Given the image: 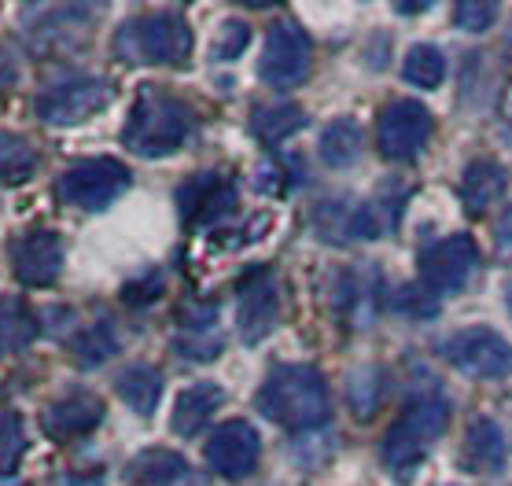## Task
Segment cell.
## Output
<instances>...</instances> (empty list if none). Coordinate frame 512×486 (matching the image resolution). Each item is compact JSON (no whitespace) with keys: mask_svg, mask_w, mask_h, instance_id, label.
I'll list each match as a JSON object with an SVG mask.
<instances>
[{"mask_svg":"<svg viewBox=\"0 0 512 486\" xmlns=\"http://www.w3.org/2000/svg\"><path fill=\"white\" fill-rule=\"evenodd\" d=\"M431 111L417 100H395L380 111V122H376V148L380 155L391 162H409L417 159L424 144L431 140Z\"/></svg>","mask_w":512,"mask_h":486,"instance_id":"7","label":"cell"},{"mask_svg":"<svg viewBox=\"0 0 512 486\" xmlns=\"http://www.w3.org/2000/svg\"><path fill=\"white\" fill-rule=\"evenodd\" d=\"M111 85L100 78H67L48 85L45 93L37 96V115L45 118L48 126H78L85 118L100 115L111 104Z\"/></svg>","mask_w":512,"mask_h":486,"instance_id":"9","label":"cell"},{"mask_svg":"<svg viewBox=\"0 0 512 486\" xmlns=\"http://www.w3.org/2000/svg\"><path fill=\"white\" fill-rule=\"evenodd\" d=\"M505 188H509V170L501 166V162H490V159H479L472 162L461 177V199H465V210L472 218L479 214H487L501 196H505Z\"/></svg>","mask_w":512,"mask_h":486,"instance_id":"17","label":"cell"},{"mask_svg":"<svg viewBox=\"0 0 512 486\" xmlns=\"http://www.w3.org/2000/svg\"><path fill=\"white\" fill-rule=\"evenodd\" d=\"M26 450L23 420L15 417L12 409H0V475H12L19 457Z\"/></svg>","mask_w":512,"mask_h":486,"instance_id":"28","label":"cell"},{"mask_svg":"<svg viewBox=\"0 0 512 486\" xmlns=\"http://www.w3.org/2000/svg\"><path fill=\"white\" fill-rule=\"evenodd\" d=\"M498 19V4H483V0H461L454 8V23L461 26V30H476V34H483V30H490V23Z\"/></svg>","mask_w":512,"mask_h":486,"instance_id":"30","label":"cell"},{"mask_svg":"<svg viewBox=\"0 0 512 486\" xmlns=\"http://www.w3.org/2000/svg\"><path fill=\"white\" fill-rule=\"evenodd\" d=\"M258 453H262V439L258 431L247 424V420H225L210 431L207 446H203V457H207V468L218 472L222 479H247L255 472Z\"/></svg>","mask_w":512,"mask_h":486,"instance_id":"11","label":"cell"},{"mask_svg":"<svg viewBox=\"0 0 512 486\" xmlns=\"http://www.w3.org/2000/svg\"><path fill=\"white\" fill-rule=\"evenodd\" d=\"M37 174V151L19 133L0 129V185H26Z\"/></svg>","mask_w":512,"mask_h":486,"instance_id":"22","label":"cell"},{"mask_svg":"<svg viewBox=\"0 0 512 486\" xmlns=\"http://www.w3.org/2000/svg\"><path fill=\"white\" fill-rule=\"evenodd\" d=\"M479 262V247L468 232L446 236V240L431 243L420 251V280L431 295H446V291H461L465 280Z\"/></svg>","mask_w":512,"mask_h":486,"instance_id":"10","label":"cell"},{"mask_svg":"<svg viewBox=\"0 0 512 486\" xmlns=\"http://www.w3.org/2000/svg\"><path fill=\"white\" fill-rule=\"evenodd\" d=\"M115 391L133 413L152 417L159 398H163V376H159V369H152V365H126V369L118 372Z\"/></svg>","mask_w":512,"mask_h":486,"instance_id":"19","label":"cell"},{"mask_svg":"<svg viewBox=\"0 0 512 486\" xmlns=\"http://www.w3.org/2000/svg\"><path fill=\"white\" fill-rule=\"evenodd\" d=\"M505 306H509V313H512V284L505 288Z\"/></svg>","mask_w":512,"mask_h":486,"instance_id":"35","label":"cell"},{"mask_svg":"<svg viewBox=\"0 0 512 486\" xmlns=\"http://www.w3.org/2000/svg\"><path fill=\"white\" fill-rule=\"evenodd\" d=\"M174 486H207V483H203V479H199V475H192V472H188L185 479H177Z\"/></svg>","mask_w":512,"mask_h":486,"instance_id":"34","label":"cell"},{"mask_svg":"<svg viewBox=\"0 0 512 486\" xmlns=\"http://www.w3.org/2000/svg\"><path fill=\"white\" fill-rule=\"evenodd\" d=\"M247 41H251V30H247L244 19H225L222 30H218V37H214V45H210V52H214V59H236L240 52L247 48Z\"/></svg>","mask_w":512,"mask_h":486,"instance_id":"29","label":"cell"},{"mask_svg":"<svg viewBox=\"0 0 512 486\" xmlns=\"http://www.w3.org/2000/svg\"><path fill=\"white\" fill-rule=\"evenodd\" d=\"M391 306L402 313H413V317H431L435 313V295L428 288H420V284H406V288H398Z\"/></svg>","mask_w":512,"mask_h":486,"instance_id":"31","label":"cell"},{"mask_svg":"<svg viewBox=\"0 0 512 486\" xmlns=\"http://www.w3.org/2000/svg\"><path fill=\"white\" fill-rule=\"evenodd\" d=\"M129 188V170L118 159H85L74 162L67 174L56 181V196L70 207L104 210Z\"/></svg>","mask_w":512,"mask_h":486,"instance_id":"5","label":"cell"},{"mask_svg":"<svg viewBox=\"0 0 512 486\" xmlns=\"http://www.w3.org/2000/svg\"><path fill=\"white\" fill-rule=\"evenodd\" d=\"M177 350L188 354V358H196V361H210V358H218V354H222V339L218 336L207 339V332H185V336L177 339Z\"/></svg>","mask_w":512,"mask_h":486,"instance_id":"32","label":"cell"},{"mask_svg":"<svg viewBox=\"0 0 512 486\" xmlns=\"http://www.w3.org/2000/svg\"><path fill=\"white\" fill-rule=\"evenodd\" d=\"M258 413L280 428L306 431L328 420V387L314 365H277L255 394Z\"/></svg>","mask_w":512,"mask_h":486,"instance_id":"1","label":"cell"},{"mask_svg":"<svg viewBox=\"0 0 512 486\" xmlns=\"http://www.w3.org/2000/svg\"><path fill=\"white\" fill-rule=\"evenodd\" d=\"M115 354H118V336L111 324H93L89 332H82V336L74 339V358L82 361V365H104Z\"/></svg>","mask_w":512,"mask_h":486,"instance_id":"27","label":"cell"},{"mask_svg":"<svg viewBox=\"0 0 512 486\" xmlns=\"http://www.w3.org/2000/svg\"><path fill=\"white\" fill-rule=\"evenodd\" d=\"M258 74L273 89H295L310 74V37L295 19H277L266 34V52Z\"/></svg>","mask_w":512,"mask_h":486,"instance_id":"6","label":"cell"},{"mask_svg":"<svg viewBox=\"0 0 512 486\" xmlns=\"http://www.w3.org/2000/svg\"><path fill=\"white\" fill-rule=\"evenodd\" d=\"M185 475H188L185 457H177L170 450L140 453L137 461L129 464V483L133 486H174Z\"/></svg>","mask_w":512,"mask_h":486,"instance_id":"21","label":"cell"},{"mask_svg":"<svg viewBox=\"0 0 512 486\" xmlns=\"http://www.w3.org/2000/svg\"><path fill=\"white\" fill-rule=\"evenodd\" d=\"M37 336V317L23 299L0 295V354L30 347Z\"/></svg>","mask_w":512,"mask_h":486,"instance_id":"20","label":"cell"},{"mask_svg":"<svg viewBox=\"0 0 512 486\" xmlns=\"http://www.w3.org/2000/svg\"><path fill=\"white\" fill-rule=\"evenodd\" d=\"M443 354L454 369H461L465 376H476V380H498V376L512 372L509 339L501 336V332H494V328H483V324L450 336Z\"/></svg>","mask_w":512,"mask_h":486,"instance_id":"8","label":"cell"},{"mask_svg":"<svg viewBox=\"0 0 512 486\" xmlns=\"http://www.w3.org/2000/svg\"><path fill=\"white\" fill-rule=\"evenodd\" d=\"M12 81H15V59L8 48H0V93H4Z\"/></svg>","mask_w":512,"mask_h":486,"instance_id":"33","label":"cell"},{"mask_svg":"<svg viewBox=\"0 0 512 486\" xmlns=\"http://www.w3.org/2000/svg\"><path fill=\"white\" fill-rule=\"evenodd\" d=\"M12 266L19 284L26 288H52L63 269V243L56 232H26L12 247Z\"/></svg>","mask_w":512,"mask_h":486,"instance_id":"12","label":"cell"},{"mask_svg":"<svg viewBox=\"0 0 512 486\" xmlns=\"http://www.w3.org/2000/svg\"><path fill=\"white\" fill-rule=\"evenodd\" d=\"M384 391H387V380L376 365H361V369H354L347 376L350 413H354L358 420L376 417V409H380V402H384Z\"/></svg>","mask_w":512,"mask_h":486,"instance_id":"23","label":"cell"},{"mask_svg":"<svg viewBox=\"0 0 512 486\" xmlns=\"http://www.w3.org/2000/svg\"><path fill=\"white\" fill-rule=\"evenodd\" d=\"M115 52L129 63L185 67L192 59V30L181 15H140L122 23L115 34Z\"/></svg>","mask_w":512,"mask_h":486,"instance_id":"3","label":"cell"},{"mask_svg":"<svg viewBox=\"0 0 512 486\" xmlns=\"http://www.w3.org/2000/svg\"><path fill=\"white\" fill-rule=\"evenodd\" d=\"M314 225L317 236L328 243H354V240H373L384 232V221L376 218L373 207L365 203H325V207L314 210Z\"/></svg>","mask_w":512,"mask_h":486,"instance_id":"15","label":"cell"},{"mask_svg":"<svg viewBox=\"0 0 512 486\" xmlns=\"http://www.w3.org/2000/svg\"><path fill=\"white\" fill-rule=\"evenodd\" d=\"M402 74H406V81L417 85V89H439L446 78V56L435 45H413L406 52Z\"/></svg>","mask_w":512,"mask_h":486,"instance_id":"26","label":"cell"},{"mask_svg":"<svg viewBox=\"0 0 512 486\" xmlns=\"http://www.w3.org/2000/svg\"><path fill=\"white\" fill-rule=\"evenodd\" d=\"M446 420H450V409H446L443 398H420L402 413V417L391 424L384 439V461L387 468H417L424 461V453L439 442V435L446 431Z\"/></svg>","mask_w":512,"mask_h":486,"instance_id":"4","label":"cell"},{"mask_svg":"<svg viewBox=\"0 0 512 486\" xmlns=\"http://www.w3.org/2000/svg\"><path fill=\"white\" fill-rule=\"evenodd\" d=\"M225 402V394L218 383H196V387H188V391L177 394V405H174V417H170V428L177 435H199V431L207 428V420L218 413V405Z\"/></svg>","mask_w":512,"mask_h":486,"instance_id":"18","label":"cell"},{"mask_svg":"<svg viewBox=\"0 0 512 486\" xmlns=\"http://www.w3.org/2000/svg\"><path fill=\"white\" fill-rule=\"evenodd\" d=\"M361 155V129L358 122H350V118H336V122H328L325 126V137H321V159L328 166H350V162Z\"/></svg>","mask_w":512,"mask_h":486,"instance_id":"25","label":"cell"},{"mask_svg":"<svg viewBox=\"0 0 512 486\" xmlns=\"http://www.w3.org/2000/svg\"><path fill=\"white\" fill-rule=\"evenodd\" d=\"M100 420H104V402H100L96 394L70 391L45 405L41 428H45V435H52V439H74V435L93 431Z\"/></svg>","mask_w":512,"mask_h":486,"instance_id":"14","label":"cell"},{"mask_svg":"<svg viewBox=\"0 0 512 486\" xmlns=\"http://www.w3.org/2000/svg\"><path fill=\"white\" fill-rule=\"evenodd\" d=\"M196 129V115L185 100L166 93H140L133 104V115L126 122L122 144L140 159H163L170 151H177L192 137Z\"/></svg>","mask_w":512,"mask_h":486,"instance_id":"2","label":"cell"},{"mask_svg":"<svg viewBox=\"0 0 512 486\" xmlns=\"http://www.w3.org/2000/svg\"><path fill=\"white\" fill-rule=\"evenodd\" d=\"M306 126V111L291 104H273V107H255L251 115V129L262 144H280L288 140L291 133H299Z\"/></svg>","mask_w":512,"mask_h":486,"instance_id":"24","label":"cell"},{"mask_svg":"<svg viewBox=\"0 0 512 486\" xmlns=\"http://www.w3.org/2000/svg\"><path fill=\"white\" fill-rule=\"evenodd\" d=\"M465 461L483 475H498L509 464V439L498 420L476 417L465 431Z\"/></svg>","mask_w":512,"mask_h":486,"instance_id":"16","label":"cell"},{"mask_svg":"<svg viewBox=\"0 0 512 486\" xmlns=\"http://www.w3.org/2000/svg\"><path fill=\"white\" fill-rule=\"evenodd\" d=\"M277 317H280V299L273 280L258 277L240 288V299H236V328H240V339H244L247 347L262 343L277 328Z\"/></svg>","mask_w":512,"mask_h":486,"instance_id":"13","label":"cell"}]
</instances>
